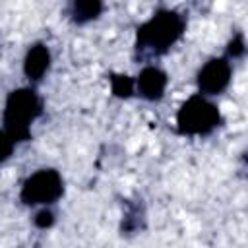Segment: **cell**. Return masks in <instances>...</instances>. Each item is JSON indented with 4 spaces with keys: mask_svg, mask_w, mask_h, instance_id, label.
I'll list each match as a JSON object with an SVG mask.
<instances>
[{
    "mask_svg": "<svg viewBox=\"0 0 248 248\" xmlns=\"http://www.w3.org/2000/svg\"><path fill=\"white\" fill-rule=\"evenodd\" d=\"M186 17L170 8H159L136 29V52L140 56L167 54L184 35Z\"/></svg>",
    "mask_w": 248,
    "mask_h": 248,
    "instance_id": "6da1fadb",
    "label": "cell"
},
{
    "mask_svg": "<svg viewBox=\"0 0 248 248\" xmlns=\"http://www.w3.org/2000/svg\"><path fill=\"white\" fill-rule=\"evenodd\" d=\"M43 99L33 87H17L8 93L2 110V128L17 141L31 140V126L43 114Z\"/></svg>",
    "mask_w": 248,
    "mask_h": 248,
    "instance_id": "7a4b0ae2",
    "label": "cell"
},
{
    "mask_svg": "<svg viewBox=\"0 0 248 248\" xmlns=\"http://www.w3.org/2000/svg\"><path fill=\"white\" fill-rule=\"evenodd\" d=\"M223 122L219 107L205 95H190L176 110V132L180 136H209Z\"/></svg>",
    "mask_w": 248,
    "mask_h": 248,
    "instance_id": "3957f363",
    "label": "cell"
},
{
    "mask_svg": "<svg viewBox=\"0 0 248 248\" xmlns=\"http://www.w3.org/2000/svg\"><path fill=\"white\" fill-rule=\"evenodd\" d=\"M64 196V178L52 167H43L31 172L19 188V202L27 207L52 205Z\"/></svg>",
    "mask_w": 248,
    "mask_h": 248,
    "instance_id": "277c9868",
    "label": "cell"
},
{
    "mask_svg": "<svg viewBox=\"0 0 248 248\" xmlns=\"http://www.w3.org/2000/svg\"><path fill=\"white\" fill-rule=\"evenodd\" d=\"M232 79V64L231 60L223 56H211L196 74V85L198 93L205 97H217L227 91Z\"/></svg>",
    "mask_w": 248,
    "mask_h": 248,
    "instance_id": "5b68a950",
    "label": "cell"
},
{
    "mask_svg": "<svg viewBox=\"0 0 248 248\" xmlns=\"http://www.w3.org/2000/svg\"><path fill=\"white\" fill-rule=\"evenodd\" d=\"M134 79H136V93L149 103L161 101L169 87V74L155 64L143 66Z\"/></svg>",
    "mask_w": 248,
    "mask_h": 248,
    "instance_id": "8992f818",
    "label": "cell"
},
{
    "mask_svg": "<svg viewBox=\"0 0 248 248\" xmlns=\"http://www.w3.org/2000/svg\"><path fill=\"white\" fill-rule=\"evenodd\" d=\"M50 64H52V54H50L48 45L37 41V43L29 45V48L23 56V76L31 83H37L48 74Z\"/></svg>",
    "mask_w": 248,
    "mask_h": 248,
    "instance_id": "52a82bcc",
    "label": "cell"
},
{
    "mask_svg": "<svg viewBox=\"0 0 248 248\" xmlns=\"http://www.w3.org/2000/svg\"><path fill=\"white\" fill-rule=\"evenodd\" d=\"M105 10V0H70L68 17L76 25H87L101 17Z\"/></svg>",
    "mask_w": 248,
    "mask_h": 248,
    "instance_id": "ba28073f",
    "label": "cell"
},
{
    "mask_svg": "<svg viewBox=\"0 0 248 248\" xmlns=\"http://www.w3.org/2000/svg\"><path fill=\"white\" fill-rule=\"evenodd\" d=\"M110 83V95L116 99H130L136 93V79L122 72H112L108 76Z\"/></svg>",
    "mask_w": 248,
    "mask_h": 248,
    "instance_id": "9c48e42d",
    "label": "cell"
},
{
    "mask_svg": "<svg viewBox=\"0 0 248 248\" xmlns=\"http://www.w3.org/2000/svg\"><path fill=\"white\" fill-rule=\"evenodd\" d=\"M246 52V41H244V33H234L232 39L227 43V50H225V56L229 60H238L242 58Z\"/></svg>",
    "mask_w": 248,
    "mask_h": 248,
    "instance_id": "30bf717a",
    "label": "cell"
},
{
    "mask_svg": "<svg viewBox=\"0 0 248 248\" xmlns=\"http://www.w3.org/2000/svg\"><path fill=\"white\" fill-rule=\"evenodd\" d=\"M54 223H56V213L50 209V205H41L37 209V213L33 215V225L41 231L50 229Z\"/></svg>",
    "mask_w": 248,
    "mask_h": 248,
    "instance_id": "8fae6325",
    "label": "cell"
},
{
    "mask_svg": "<svg viewBox=\"0 0 248 248\" xmlns=\"http://www.w3.org/2000/svg\"><path fill=\"white\" fill-rule=\"evenodd\" d=\"M16 145H17V141H16L4 128H0V165L6 163V161L14 155Z\"/></svg>",
    "mask_w": 248,
    "mask_h": 248,
    "instance_id": "7c38bea8",
    "label": "cell"
}]
</instances>
